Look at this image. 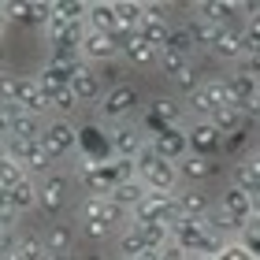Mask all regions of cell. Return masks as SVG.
Masks as SVG:
<instances>
[{
    "label": "cell",
    "mask_w": 260,
    "mask_h": 260,
    "mask_svg": "<svg viewBox=\"0 0 260 260\" xmlns=\"http://www.w3.org/2000/svg\"><path fill=\"white\" fill-rule=\"evenodd\" d=\"M175 168H179V182L182 186H205L208 179H216V160L197 156V152H186Z\"/></svg>",
    "instance_id": "obj_17"
},
{
    "label": "cell",
    "mask_w": 260,
    "mask_h": 260,
    "mask_svg": "<svg viewBox=\"0 0 260 260\" xmlns=\"http://www.w3.org/2000/svg\"><path fill=\"white\" fill-rule=\"evenodd\" d=\"M234 67L245 71V75H253V78L260 82V49H256V52H242V60L234 63Z\"/></svg>",
    "instance_id": "obj_40"
},
{
    "label": "cell",
    "mask_w": 260,
    "mask_h": 260,
    "mask_svg": "<svg viewBox=\"0 0 260 260\" xmlns=\"http://www.w3.org/2000/svg\"><path fill=\"white\" fill-rule=\"evenodd\" d=\"M175 208H179V216L186 219H205L216 212V197H212L205 186H182L179 193H175Z\"/></svg>",
    "instance_id": "obj_8"
},
{
    "label": "cell",
    "mask_w": 260,
    "mask_h": 260,
    "mask_svg": "<svg viewBox=\"0 0 260 260\" xmlns=\"http://www.w3.org/2000/svg\"><path fill=\"white\" fill-rule=\"evenodd\" d=\"M149 145L156 149V156L168 160V164H179L186 152H190V145H186V130H179V126H168V130H160V134H152Z\"/></svg>",
    "instance_id": "obj_18"
},
{
    "label": "cell",
    "mask_w": 260,
    "mask_h": 260,
    "mask_svg": "<svg viewBox=\"0 0 260 260\" xmlns=\"http://www.w3.org/2000/svg\"><path fill=\"white\" fill-rule=\"evenodd\" d=\"M75 227H78L82 234H86V238H89V242H108V238H112V231H108V227H104V223H101V219H78V223H75Z\"/></svg>",
    "instance_id": "obj_39"
},
{
    "label": "cell",
    "mask_w": 260,
    "mask_h": 260,
    "mask_svg": "<svg viewBox=\"0 0 260 260\" xmlns=\"http://www.w3.org/2000/svg\"><path fill=\"white\" fill-rule=\"evenodd\" d=\"M38 238H41L49 256H71L75 253V242H78V227L67 223V219H52V223H45L38 231Z\"/></svg>",
    "instance_id": "obj_5"
},
{
    "label": "cell",
    "mask_w": 260,
    "mask_h": 260,
    "mask_svg": "<svg viewBox=\"0 0 260 260\" xmlns=\"http://www.w3.org/2000/svg\"><path fill=\"white\" fill-rule=\"evenodd\" d=\"M0 71H4V63H0Z\"/></svg>",
    "instance_id": "obj_45"
},
{
    "label": "cell",
    "mask_w": 260,
    "mask_h": 260,
    "mask_svg": "<svg viewBox=\"0 0 260 260\" xmlns=\"http://www.w3.org/2000/svg\"><path fill=\"white\" fill-rule=\"evenodd\" d=\"M182 30H186V38H190L193 52H208V49H212V41H216V34H219L216 22H208L205 15H197V11H193V15H186Z\"/></svg>",
    "instance_id": "obj_24"
},
{
    "label": "cell",
    "mask_w": 260,
    "mask_h": 260,
    "mask_svg": "<svg viewBox=\"0 0 260 260\" xmlns=\"http://www.w3.org/2000/svg\"><path fill=\"white\" fill-rule=\"evenodd\" d=\"M216 212H219V216H227V219H234V223H238V227L245 231V227L253 223V197H249V193H242L238 186L231 182L227 190L216 197Z\"/></svg>",
    "instance_id": "obj_11"
},
{
    "label": "cell",
    "mask_w": 260,
    "mask_h": 260,
    "mask_svg": "<svg viewBox=\"0 0 260 260\" xmlns=\"http://www.w3.org/2000/svg\"><path fill=\"white\" fill-rule=\"evenodd\" d=\"M11 108L26 112V115H41L45 112V89L38 86V78L19 75V82H15V104H11Z\"/></svg>",
    "instance_id": "obj_20"
},
{
    "label": "cell",
    "mask_w": 260,
    "mask_h": 260,
    "mask_svg": "<svg viewBox=\"0 0 260 260\" xmlns=\"http://www.w3.org/2000/svg\"><path fill=\"white\" fill-rule=\"evenodd\" d=\"M168 34H171V22L164 15V4H145L141 8V22H138V38L141 41L160 52L164 41H168Z\"/></svg>",
    "instance_id": "obj_9"
},
{
    "label": "cell",
    "mask_w": 260,
    "mask_h": 260,
    "mask_svg": "<svg viewBox=\"0 0 260 260\" xmlns=\"http://www.w3.org/2000/svg\"><path fill=\"white\" fill-rule=\"evenodd\" d=\"M67 208H71V175L49 171L45 179H38V208L34 212H41L45 223H52V219H63Z\"/></svg>",
    "instance_id": "obj_2"
},
{
    "label": "cell",
    "mask_w": 260,
    "mask_h": 260,
    "mask_svg": "<svg viewBox=\"0 0 260 260\" xmlns=\"http://www.w3.org/2000/svg\"><path fill=\"white\" fill-rule=\"evenodd\" d=\"M186 63H190V60H182V56H175V52H168V49H160V52H156V71H160V75L168 78V82L179 75Z\"/></svg>",
    "instance_id": "obj_38"
},
{
    "label": "cell",
    "mask_w": 260,
    "mask_h": 260,
    "mask_svg": "<svg viewBox=\"0 0 260 260\" xmlns=\"http://www.w3.org/2000/svg\"><path fill=\"white\" fill-rule=\"evenodd\" d=\"M164 49L175 52V56H182V60H193V45H190V38H186V30H182V26H171L168 41H164Z\"/></svg>",
    "instance_id": "obj_37"
},
{
    "label": "cell",
    "mask_w": 260,
    "mask_h": 260,
    "mask_svg": "<svg viewBox=\"0 0 260 260\" xmlns=\"http://www.w3.org/2000/svg\"><path fill=\"white\" fill-rule=\"evenodd\" d=\"M4 115V138H19V141H41L45 119L41 115H26V112H0Z\"/></svg>",
    "instance_id": "obj_16"
},
{
    "label": "cell",
    "mask_w": 260,
    "mask_h": 260,
    "mask_svg": "<svg viewBox=\"0 0 260 260\" xmlns=\"http://www.w3.org/2000/svg\"><path fill=\"white\" fill-rule=\"evenodd\" d=\"M78 56L89 67L119 60V38H115V34H93V30H86V38H82V45H78Z\"/></svg>",
    "instance_id": "obj_10"
},
{
    "label": "cell",
    "mask_w": 260,
    "mask_h": 260,
    "mask_svg": "<svg viewBox=\"0 0 260 260\" xmlns=\"http://www.w3.org/2000/svg\"><path fill=\"white\" fill-rule=\"evenodd\" d=\"M156 260H190V256H186V253L179 249V245L171 242V245H164V249L156 253Z\"/></svg>",
    "instance_id": "obj_41"
},
{
    "label": "cell",
    "mask_w": 260,
    "mask_h": 260,
    "mask_svg": "<svg viewBox=\"0 0 260 260\" xmlns=\"http://www.w3.org/2000/svg\"><path fill=\"white\" fill-rule=\"evenodd\" d=\"M41 145H45V152H49L52 160H63V156H71V152L78 149V130L67 119H52L41 130Z\"/></svg>",
    "instance_id": "obj_6"
},
{
    "label": "cell",
    "mask_w": 260,
    "mask_h": 260,
    "mask_svg": "<svg viewBox=\"0 0 260 260\" xmlns=\"http://www.w3.org/2000/svg\"><path fill=\"white\" fill-rule=\"evenodd\" d=\"M0 138H4V115H0Z\"/></svg>",
    "instance_id": "obj_44"
},
{
    "label": "cell",
    "mask_w": 260,
    "mask_h": 260,
    "mask_svg": "<svg viewBox=\"0 0 260 260\" xmlns=\"http://www.w3.org/2000/svg\"><path fill=\"white\" fill-rule=\"evenodd\" d=\"M227 78V93H231V104L234 108H249V104L256 101V93H260V82L253 75H245V71L234 67L231 75H223Z\"/></svg>",
    "instance_id": "obj_22"
},
{
    "label": "cell",
    "mask_w": 260,
    "mask_h": 260,
    "mask_svg": "<svg viewBox=\"0 0 260 260\" xmlns=\"http://www.w3.org/2000/svg\"><path fill=\"white\" fill-rule=\"evenodd\" d=\"M245 164V168H249L253 175H256V182H260V152H256V156H249V160H242Z\"/></svg>",
    "instance_id": "obj_42"
},
{
    "label": "cell",
    "mask_w": 260,
    "mask_h": 260,
    "mask_svg": "<svg viewBox=\"0 0 260 260\" xmlns=\"http://www.w3.org/2000/svg\"><path fill=\"white\" fill-rule=\"evenodd\" d=\"M45 108H52L60 119L71 123V115L78 112V101L71 97V89H56V93H45Z\"/></svg>",
    "instance_id": "obj_34"
},
{
    "label": "cell",
    "mask_w": 260,
    "mask_h": 260,
    "mask_svg": "<svg viewBox=\"0 0 260 260\" xmlns=\"http://www.w3.org/2000/svg\"><path fill=\"white\" fill-rule=\"evenodd\" d=\"M197 15H205L208 22H216V26H227L231 22V11H238V4H223V0H205V4L193 8Z\"/></svg>",
    "instance_id": "obj_35"
},
{
    "label": "cell",
    "mask_w": 260,
    "mask_h": 260,
    "mask_svg": "<svg viewBox=\"0 0 260 260\" xmlns=\"http://www.w3.org/2000/svg\"><path fill=\"white\" fill-rule=\"evenodd\" d=\"M179 119H182V104L175 97H152L145 104V126H149V134H160V130H168V126H179Z\"/></svg>",
    "instance_id": "obj_13"
},
{
    "label": "cell",
    "mask_w": 260,
    "mask_h": 260,
    "mask_svg": "<svg viewBox=\"0 0 260 260\" xmlns=\"http://www.w3.org/2000/svg\"><path fill=\"white\" fill-rule=\"evenodd\" d=\"M112 238H115V253H119V260H141V256L149 253L134 223H126V227H123V231H115Z\"/></svg>",
    "instance_id": "obj_26"
},
{
    "label": "cell",
    "mask_w": 260,
    "mask_h": 260,
    "mask_svg": "<svg viewBox=\"0 0 260 260\" xmlns=\"http://www.w3.org/2000/svg\"><path fill=\"white\" fill-rule=\"evenodd\" d=\"M93 75H97V82H101V89L108 93V89H115V86H123L126 63H123V60H108V63H97V67H93Z\"/></svg>",
    "instance_id": "obj_33"
},
{
    "label": "cell",
    "mask_w": 260,
    "mask_h": 260,
    "mask_svg": "<svg viewBox=\"0 0 260 260\" xmlns=\"http://www.w3.org/2000/svg\"><path fill=\"white\" fill-rule=\"evenodd\" d=\"M171 242L179 245L186 256H212V253L223 249L219 234L212 231L205 219H186V216H179L171 223Z\"/></svg>",
    "instance_id": "obj_1"
},
{
    "label": "cell",
    "mask_w": 260,
    "mask_h": 260,
    "mask_svg": "<svg viewBox=\"0 0 260 260\" xmlns=\"http://www.w3.org/2000/svg\"><path fill=\"white\" fill-rule=\"evenodd\" d=\"M138 182L145 186V190H152V193H179L182 190V182H179V168L175 164H168V160H152L149 168H141L138 171Z\"/></svg>",
    "instance_id": "obj_7"
},
{
    "label": "cell",
    "mask_w": 260,
    "mask_h": 260,
    "mask_svg": "<svg viewBox=\"0 0 260 260\" xmlns=\"http://www.w3.org/2000/svg\"><path fill=\"white\" fill-rule=\"evenodd\" d=\"M67 89H71V97L78 101V108H89V104L97 108L101 97H104L101 82H97V75H93V67H89L86 60H82L75 71H71V86H67Z\"/></svg>",
    "instance_id": "obj_12"
},
{
    "label": "cell",
    "mask_w": 260,
    "mask_h": 260,
    "mask_svg": "<svg viewBox=\"0 0 260 260\" xmlns=\"http://www.w3.org/2000/svg\"><path fill=\"white\" fill-rule=\"evenodd\" d=\"M11 208H15L19 216H26V212L38 208V179L22 175V179L11 186Z\"/></svg>",
    "instance_id": "obj_28"
},
{
    "label": "cell",
    "mask_w": 260,
    "mask_h": 260,
    "mask_svg": "<svg viewBox=\"0 0 260 260\" xmlns=\"http://www.w3.org/2000/svg\"><path fill=\"white\" fill-rule=\"evenodd\" d=\"M219 141H223L219 130L208 119H193V126L186 130V145H190V152H197V156H216Z\"/></svg>",
    "instance_id": "obj_21"
},
{
    "label": "cell",
    "mask_w": 260,
    "mask_h": 260,
    "mask_svg": "<svg viewBox=\"0 0 260 260\" xmlns=\"http://www.w3.org/2000/svg\"><path fill=\"white\" fill-rule=\"evenodd\" d=\"M242 52H245V45H242V26H238V22L219 26V34H216V41H212L208 56H212L216 63H238Z\"/></svg>",
    "instance_id": "obj_15"
},
{
    "label": "cell",
    "mask_w": 260,
    "mask_h": 260,
    "mask_svg": "<svg viewBox=\"0 0 260 260\" xmlns=\"http://www.w3.org/2000/svg\"><path fill=\"white\" fill-rule=\"evenodd\" d=\"M138 234H141V242H145V249L149 253H160L164 245H171V227L168 223H134Z\"/></svg>",
    "instance_id": "obj_30"
},
{
    "label": "cell",
    "mask_w": 260,
    "mask_h": 260,
    "mask_svg": "<svg viewBox=\"0 0 260 260\" xmlns=\"http://www.w3.org/2000/svg\"><path fill=\"white\" fill-rule=\"evenodd\" d=\"M208 123H212V126L219 130V138L242 134V130H245V108H234V104H227V108H219V112L212 115Z\"/></svg>",
    "instance_id": "obj_29"
},
{
    "label": "cell",
    "mask_w": 260,
    "mask_h": 260,
    "mask_svg": "<svg viewBox=\"0 0 260 260\" xmlns=\"http://www.w3.org/2000/svg\"><path fill=\"white\" fill-rule=\"evenodd\" d=\"M141 108V93H138V86H130V82H123V86H115V89H108L101 97V104H97V119L101 123H126V115H134Z\"/></svg>",
    "instance_id": "obj_3"
},
{
    "label": "cell",
    "mask_w": 260,
    "mask_h": 260,
    "mask_svg": "<svg viewBox=\"0 0 260 260\" xmlns=\"http://www.w3.org/2000/svg\"><path fill=\"white\" fill-rule=\"evenodd\" d=\"M11 256L15 260H49V253H45V245L38 234H15V249H11Z\"/></svg>",
    "instance_id": "obj_31"
},
{
    "label": "cell",
    "mask_w": 260,
    "mask_h": 260,
    "mask_svg": "<svg viewBox=\"0 0 260 260\" xmlns=\"http://www.w3.org/2000/svg\"><path fill=\"white\" fill-rule=\"evenodd\" d=\"M141 8L145 4H138V0H119V4H115V38H134L138 34V22H141Z\"/></svg>",
    "instance_id": "obj_25"
},
{
    "label": "cell",
    "mask_w": 260,
    "mask_h": 260,
    "mask_svg": "<svg viewBox=\"0 0 260 260\" xmlns=\"http://www.w3.org/2000/svg\"><path fill=\"white\" fill-rule=\"evenodd\" d=\"M201 82H205V75H201V67H197V63L190 60V63H186V67L179 71V75L171 78V86L179 89V93H186V97H190V93H193V89L201 86Z\"/></svg>",
    "instance_id": "obj_36"
},
{
    "label": "cell",
    "mask_w": 260,
    "mask_h": 260,
    "mask_svg": "<svg viewBox=\"0 0 260 260\" xmlns=\"http://www.w3.org/2000/svg\"><path fill=\"white\" fill-rule=\"evenodd\" d=\"M0 8H4L8 22H26V26H49L52 19V4H45V0H11Z\"/></svg>",
    "instance_id": "obj_14"
},
{
    "label": "cell",
    "mask_w": 260,
    "mask_h": 260,
    "mask_svg": "<svg viewBox=\"0 0 260 260\" xmlns=\"http://www.w3.org/2000/svg\"><path fill=\"white\" fill-rule=\"evenodd\" d=\"M108 141H112V156L115 160H134L138 149L145 145V130H138L130 123H119V126H112Z\"/></svg>",
    "instance_id": "obj_19"
},
{
    "label": "cell",
    "mask_w": 260,
    "mask_h": 260,
    "mask_svg": "<svg viewBox=\"0 0 260 260\" xmlns=\"http://www.w3.org/2000/svg\"><path fill=\"white\" fill-rule=\"evenodd\" d=\"M145 193H149V190H145V186H141L138 179H126V182H119V186H115V190H112L108 197H112L119 208H126V212H130V208H134V205H138V201L145 197Z\"/></svg>",
    "instance_id": "obj_32"
},
{
    "label": "cell",
    "mask_w": 260,
    "mask_h": 260,
    "mask_svg": "<svg viewBox=\"0 0 260 260\" xmlns=\"http://www.w3.org/2000/svg\"><path fill=\"white\" fill-rule=\"evenodd\" d=\"M119 60H123L126 67L145 71V67H156V49L145 45V41L134 34V38H123V41H119Z\"/></svg>",
    "instance_id": "obj_23"
},
{
    "label": "cell",
    "mask_w": 260,
    "mask_h": 260,
    "mask_svg": "<svg viewBox=\"0 0 260 260\" xmlns=\"http://www.w3.org/2000/svg\"><path fill=\"white\" fill-rule=\"evenodd\" d=\"M86 30H93V34H112L115 30V4H112V0H93V4H89Z\"/></svg>",
    "instance_id": "obj_27"
},
{
    "label": "cell",
    "mask_w": 260,
    "mask_h": 260,
    "mask_svg": "<svg viewBox=\"0 0 260 260\" xmlns=\"http://www.w3.org/2000/svg\"><path fill=\"white\" fill-rule=\"evenodd\" d=\"M4 30H8V19H4V8H0V38H4Z\"/></svg>",
    "instance_id": "obj_43"
},
{
    "label": "cell",
    "mask_w": 260,
    "mask_h": 260,
    "mask_svg": "<svg viewBox=\"0 0 260 260\" xmlns=\"http://www.w3.org/2000/svg\"><path fill=\"white\" fill-rule=\"evenodd\" d=\"M179 219V208H175V193H145L130 208V223H171Z\"/></svg>",
    "instance_id": "obj_4"
}]
</instances>
